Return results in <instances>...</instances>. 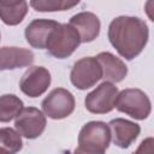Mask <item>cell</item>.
Segmentation results:
<instances>
[{
	"mask_svg": "<svg viewBox=\"0 0 154 154\" xmlns=\"http://www.w3.org/2000/svg\"><path fill=\"white\" fill-rule=\"evenodd\" d=\"M59 23L53 19H34L31 20L24 31L26 42L37 49H46L48 38L52 34V31L57 28Z\"/></svg>",
	"mask_w": 154,
	"mask_h": 154,
	"instance_id": "obj_11",
	"label": "cell"
},
{
	"mask_svg": "<svg viewBox=\"0 0 154 154\" xmlns=\"http://www.w3.org/2000/svg\"><path fill=\"white\" fill-rule=\"evenodd\" d=\"M118 88L109 82H102L93 91H90L84 100L87 111L94 114H106L114 108Z\"/></svg>",
	"mask_w": 154,
	"mask_h": 154,
	"instance_id": "obj_8",
	"label": "cell"
},
{
	"mask_svg": "<svg viewBox=\"0 0 154 154\" xmlns=\"http://www.w3.org/2000/svg\"><path fill=\"white\" fill-rule=\"evenodd\" d=\"M22 148V136L14 129L0 128V154H16Z\"/></svg>",
	"mask_w": 154,
	"mask_h": 154,
	"instance_id": "obj_17",
	"label": "cell"
},
{
	"mask_svg": "<svg viewBox=\"0 0 154 154\" xmlns=\"http://www.w3.org/2000/svg\"><path fill=\"white\" fill-rule=\"evenodd\" d=\"M34 59V53L28 48L2 47L0 48V71L30 66Z\"/></svg>",
	"mask_w": 154,
	"mask_h": 154,
	"instance_id": "obj_13",
	"label": "cell"
},
{
	"mask_svg": "<svg viewBox=\"0 0 154 154\" xmlns=\"http://www.w3.org/2000/svg\"><path fill=\"white\" fill-rule=\"evenodd\" d=\"M81 45L78 32L69 23H59L52 31L46 49L57 59L70 57Z\"/></svg>",
	"mask_w": 154,
	"mask_h": 154,
	"instance_id": "obj_2",
	"label": "cell"
},
{
	"mask_svg": "<svg viewBox=\"0 0 154 154\" xmlns=\"http://www.w3.org/2000/svg\"><path fill=\"white\" fill-rule=\"evenodd\" d=\"M102 78V70L95 57H84L73 64L70 73L71 83L79 90L94 87Z\"/></svg>",
	"mask_w": 154,
	"mask_h": 154,
	"instance_id": "obj_5",
	"label": "cell"
},
{
	"mask_svg": "<svg viewBox=\"0 0 154 154\" xmlns=\"http://www.w3.org/2000/svg\"><path fill=\"white\" fill-rule=\"evenodd\" d=\"M153 144H154L153 137H147L140 143V146L132 154H154Z\"/></svg>",
	"mask_w": 154,
	"mask_h": 154,
	"instance_id": "obj_19",
	"label": "cell"
},
{
	"mask_svg": "<svg viewBox=\"0 0 154 154\" xmlns=\"http://www.w3.org/2000/svg\"><path fill=\"white\" fill-rule=\"evenodd\" d=\"M114 107L137 120L148 118L152 112V102L148 95L136 88H128L118 93Z\"/></svg>",
	"mask_w": 154,
	"mask_h": 154,
	"instance_id": "obj_3",
	"label": "cell"
},
{
	"mask_svg": "<svg viewBox=\"0 0 154 154\" xmlns=\"http://www.w3.org/2000/svg\"><path fill=\"white\" fill-rule=\"evenodd\" d=\"M77 1L67 0H31L30 6L37 12H54V11H66L78 5Z\"/></svg>",
	"mask_w": 154,
	"mask_h": 154,
	"instance_id": "obj_18",
	"label": "cell"
},
{
	"mask_svg": "<svg viewBox=\"0 0 154 154\" xmlns=\"http://www.w3.org/2000/svg\"><path fill=\"white\" fill-rule=\"evenodd\" d=\"M23 109V101L14 94L0 96V123H8Z\"/></svg>",
	"mask_w": 154,
	"mask_h": 154,
	"instance_id": "obj_16",
	"label": "cell"
},
{
	"mask_svg": "<svg viewBox=\"0 0 154 154\" xmlns=\"http://www.w3.org/2000/svg\"><path fill=\"white\" fill-rule=\"evenodd\" d=\"M75 97L71 91L64 88L53 89L42 101L45 114L51 119H64L75 109Z\"/></svg>",
	"mask_w": 154,
	"mask_h": 154,
	"instance_id": "obj_6",
	"label": "cell"
},
{
	"mask_svg": "<svg viewBox=\"0 0 154 154\" xmlns=\"http://www.w3.org/2000/svg\"><path fill=\"white\" fill-rule=\"evenodd\" d=\"M107 35L117 52L126 60H132L144 49L149 38V29L138 17L119 16L109 23Z\"/></svg>",
	"mask_w": 154,
	"mask_h": 154,
	"instance_id": "obj_1",
	"label": "cell"
},
{
	"mask_svg": "<svg viewBox=\"0 0 154 154\" xmlns=\"http://www.w3.org/2000/svg\"><path fill=\"white\" fill-rule=\"evenodd\" d=\"M51 72L43 66L29 67L20 78L19 88L29 97H38L45 94L51 85Z\"/></svg>",
	"mask_w": 154,
	"mask_h": 154,
	"instance_id": "obj_9",
	"label": "cell"
},
{
	"mask_svg": "<svg viewBox=\"0 0 154 154\" xmlns=\"http://www.w3.org/2000/svg\"><path fill=\"white\" fill-rule=\"evenodd\" d=\"M0 40H1V34H0Z\"/></svg>",
	"mask_w": 154,
	"mask_h": 154,
	"instance_id": "obj_21",
	"label": "cell"
},
{
	"mask_svg": "<svg viewBox=\"0 0 154 154\" xmlns=\"http://www.w3.org/2000/svg\"><path fill=\"white\" fill-rule=\"evenodd\" d=\"M69 24L78 32L81 42L84 43L94 41L100 34V19L93 12H79L70 18Z\"/></svg>",
	"mask_w": 154,
	"mask_h": 154,
	"instance_id": "obj_12",
	"label": "cell"
},
{
	"mask_svg": "<svg viewBox=\"0 0 154 154\" xmlns=\"http://www.w3.org/2000/svg\"><path fill=\"white\" fill-rule=\"evenodd\" d=\"M95 58L101 66L102 78H105V82L119 83L126 77L128 66L114 54L109 52H101Z\"/></svg>",
	"mask_w": 154,
	"mask_h": 154,
	"instance_id": "obj_14",
	"label": "cell"
},
{
	"mask_svg": "<svg viewBox=\"0 0 154 154\" xmlns=\"http://www.w3.org/2000/svg\"><path fill=\"white\" fill-rule=\"evenodd\" d=\"M46 124L47 120L45 113L36 107H23L19 114L14 118L16 131L28 140L40 137L46 129Z\"/></svg>",
	"mask_w": 154,
	"mask_h": 154,
	"instance_id": "obj_7",
	"label": "cell"
},
{
	"mask_svg": "<svg viewBox=\"0 0 154 154\" xmlns=\"http://www.w3.org/2000/svg\"><path fill=\"white\" fill-rule=\"evenodd\" d=\"M72 154H105L102 152H93V150H87V149H83V148H79L77 147Z\"/></svg>",
	"mask_w": 154,
	"mask_h": 154,
	"instance_id": "obj_20",
	"label": "cell"
},
{
	"mask_svg": "<svg viewBox=\"0 0 154 154\" xmlns=\"http://www.w3.org/2000/svg\"><path fill=\"white\" fill-rule=\"evenodd\" d=\"M108 128L112 142L117 147L123 149L129 148L141 132V128L138 124L124 118L112 119L108 123Z\"/></svg>",
	"mask_w": 154,
	"mask_h": 154,
	"instance_id": "obj_10",
	"label": "cell"
},
{
	"mask_svg": "<svg viewBox=\"0 0 154 154\" xmlns=\"http://www.w3.org/2000/svg\"><path fill=\"white\" fill-rule=\"evenodd\" d=\"M28 12V2L20 1H0V19L6 25H18L23 22Z\"/></svg>",
	"mask_w": 154,
	"mask_h": 154,
	"instance_id": "obj_15",
	"label": "cell"
},
{
	"mask_svg": "<svg viewBox=\"0 0 154 154\" xmlns=\"http://www.w3.org/2000/svg\"><path fill=\"white\" fill-rule=\"evenodd\" d=\"M109 142L111 132L108 124L100 120H93L84 124L78 135V147L87 150L105 153Z\"/></svg>",
	"mask_w": 154,
	"mask_h": 154,
	"instance_id": "obj_4",
	"label": "cell"
}]
</instances>
